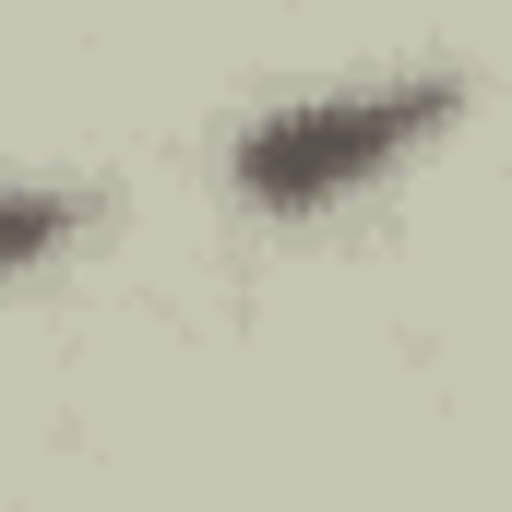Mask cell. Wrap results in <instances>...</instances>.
<instances>
[{
    "mask_svg": "<svg viewBox=\"0 0 512 512\" xmlns=\"http://www.w3.org/2000/svg\"><path fill=\"white\" fill-rule=\"evenodd\" d=\"M72 227H84V203H72V191H0V274L48 262Z\"/></svg>",
    "mask_w": 512,
    "mask_h": 512,
    "instance_id": "cell-2",
    "label": "cell"
},
{
    "mask_svg": "<svg viewBox=\"0 0 512 512\" xmlns=\"http://www.w3.org/2000/svg\"><path fill=\"white\" fill-rule=\"evenodd\" d=\"M465 108L453 72H417V84H382V96H310V108H274V120L239 131V191L262 215H322L334 191H358L370 167H393L417 131H441Z\"/></svg>",
    "mask_w": 512,
    "mask_h": 512,
    "instance_id": "cell-1",
    "label": "cell"
}]
</instances>
